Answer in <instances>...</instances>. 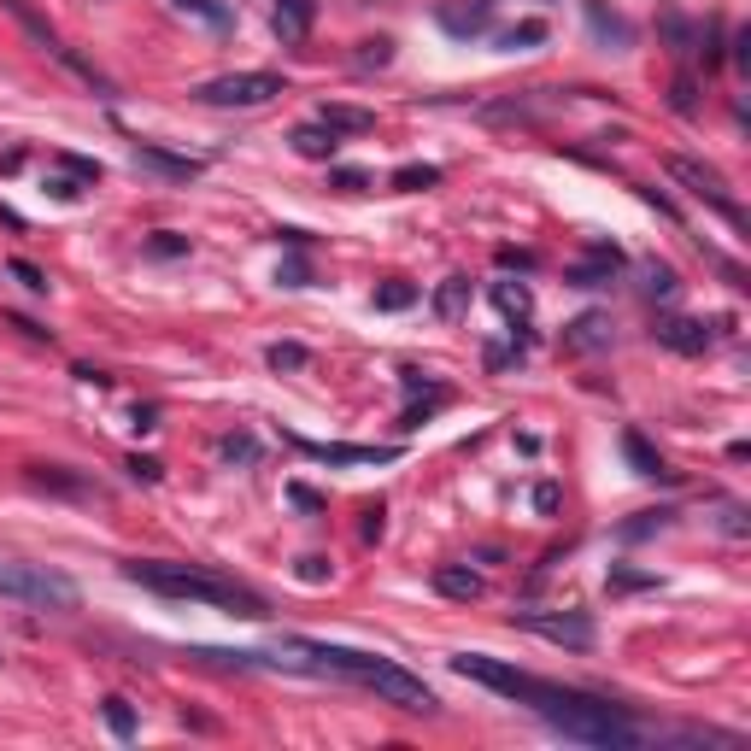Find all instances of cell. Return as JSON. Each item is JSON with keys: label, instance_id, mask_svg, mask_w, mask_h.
Segmentation results:
<instances>
[{"label": "cell", "instance_id": "42", "mask_svg": "<svg viewBox=\"0 0 751 751\" xmlns=\"http://www.w3.org/2000/svg\"><path fill=\"white\" fill-rule=\"evenodd\" d=\"M130 476L135 482H159L165 470H159V458H130Z\"/></svg>", "mask_w": 751, "mask_h": 751}, {"label": "cell", "instance_id": "7", "mask_svg": "<svg viewBox=\"0 0 751 751\" xmlns=\"http://www.w3.org/2000/svg\"><path fill=\"white\" fill-rule=\"evenodd\" d=\"M663 171H669L675 182H687V194H699L705 206H716V212L734 223V229H746V212H740V200L728 194L722 171H710V165H699V159H681V153H675V159H663Z\"/></svg>", "mask_w": 751, "mask_h": 751}, {"label": "cell", "instance_id": "39", "mask_svg": "<svg viewBox=\"0 0 751 751\" xmlns=\"http://www.w3.org/2000/svg\"><path fill=\"white\" fill-rule=\"evenodd\" d=\"M59 165H65V171H71L77 182H100V165H94V159H77V153H59Z\"/></svg>", "mask_w": 751, "mask_h": 751}, {"label": "cell", "instance_id": "14", "mask_svg": "<svg viewBox=\"0 0 751 751\" xmlns=\"http://www.w3.org/2000/svg\"><path fill=\"white\" fill-rule=\"evenodd\" d=\"M611 347V317L605 311H581L575 323H564V353H599Z\"/></svg>", "mask_w": 751, "mask_h": 751}, {"label": "cell", "instance_id": "8", "mask_svg": "<svg viewBox=\"0 0 751 751\" xmlns=\"http://www.w3.org/2000/svg\"><path fill=\"white\" fill-rule=\"evenodd\" d=\"M452 669H458L464 681H482V687H493V693H505V699H523L529 681H534V675H523V669H511V663H499V658H487V652H458Z\"/></svg>", "mask_w": 751, "mask_h": 751}, {"label": "cell", "instance_id": "13", "mask_svg": "<svg viewBox=\"0 0 751 751\" xmlns=\"http://www.w3.org/2000/svg\"><path fill=\"white\" fill-rule=\"evenodd\" d=\"M311 18H317V0H276L270 30L282 36V47H300L311 36Z\"/></svg>", "mask_w": 751, "mask_h": 751}, {"label": "cell", "instance_id": "41", "mask_svg": "<svg viewBox=\"0 0 751 751\" xmlns=\"http://www.w3.org/2000/svg\"><path fill=\"white\" fill-rule=\"evenodd\" d=\"M300 581H329V558L306 552V558H300Z\"/></svg>", "mask_w": 751, "mask_h": 751}, {"label": "cell", "instance_id": "1", "mask_svg": "<svg viewBox=\"0 0 751 751\" xmlns=\"http://www.w3.org/2000/svg\"><path fill=\"white\" fill-rule=\"evenodd\" d=\"M265 663H276V669H294V675H335V681H353V687H364V693H376V699H388V705H399V710H411V716H429V710H441L435 687H429L423 675L399 669L394 658H376V652L323 646V640H306V634H282V640L270 646Z\"/></svg>", "mask_w": 751, "mask_h": 751}, {"label": "cell", "instance_id": "40", "mask_svg": "<svg viewBox=\"0 0 751 751\" xmlns=\"http://www.w3.org/2000/svg\"><path fill=\"white\" fill-rule=\"evenodd\" d=\"M329 182H335V188H347V194H364V188H370V177H364V171H353V165L329 171Z\"/></svg>", "mask_w": 751, "mask_h": 751}, {"label": "cell", "instance_id": "18", "mask_svg": "<svg viewBox=\"0 0 751 751\" xmlns=\"http://www.w3.org/2000/svg\"><path fill=\"white\" fill-rule=\"evenodd\" d=\"M435 593H446V599H482V575L476 570H464V564H441L435 570Z\"/></svg>", "mask_w": 751, "mask_h": 751}, {"label": "cell", "instance_id": "6", "mask_svg": "<svg viewBox=\"0 0 751 751\" xmlns=\"http://www.w3.org/2000/svg\"><path fill=\"white\" fill-rule=\"evenodd\" d=\"M511 622L540 634V640H552V646H564V652H593V640H599L587 611H511Z\"/></svg>", "mask_w": 751, "mask_h": 751}, {"label": "cell", "instance_id": "29", "mask_svg": "<svg viewBox=\"0 0 751 751\" xmlns=\"http://www.w3.org/2000/svg\"><path fill=\"white\" fill-rule=\"evenodd\" d=\"M388 59H394V42H388V36H376V42H358V71H382V65H388Z\"/></svg>", "mask_w": 751, "mask_h": 751}, {"label": "cell", "instance_id": "44", "mask_svg": "<svg viewBox=\"0 0 751 751\" xmlns=\"http://www.w3.org/2000/svg\"><path fill=\"white\" fill-rule=\"evenodd\" d=\"M47 194H53V200H77V194H83V182H77V177H53V182H47Z\"/></svg>", "mask_w": 751, "mask_h": 751}, {"label": "cell", "instance_id": "20", "mask_svg": "<svg viewBox=\"0 0 751 751\" xmlns=\"http://www.w3.org/2000/svg\"><path fill=\"white\" fill-rule=\"evenodd\" d=\"M470 311V276H446L441 288H435V317L441 323H458Z\"/></svg>", "mask_w": 751, "mask_h": 751}, {"label": "cell", "instance_id": "5", "mask_svg": "<svg viewBox=\"0 0 751 751\" xmlns=\"http://www.w3.org/2000/svg\"><path fill=\"white\" fill-rule=\"evenodd\" d=\"M282 89H288V83H282L276 71H229V77L200 83L194 100H200V106H235V112H253V106H270Z\"/></svg>", "mask_w": 751, "mask_h": 751}, {"label": "cell", "instance_id": "10", "mask_svg": "<svg viewBox=\"0 0 751 751\" xmlns=\"http://www.w3.org/2000/svg\"><path fill=\"white\" fill-rule=\"evenodd\" d=\"M617 270H622V247L617 241H593L587 259L564 270V282H570V288H599V282H611Z\"/></svg>", "mask_w": 751, "mask_h": 751}, {"label": "cell", "instance_id": "36", "mask_svg": "<svg viewBox=\"0 0 751 751\" xmlns=\"http://www.w3.org/2000/svg\"><path fill=\"white\" fill-rule=\"evenodd\" d=\"M663 36L675 42V53H687V42H693V24H687L681 12H663Z\"/></svg>", "mask_w": 751, "mask_h": 751}, {"label": "cell", "instance_id": "12", "mask_svg": "<svg viewBox=\"0 0 751 751\" xmlns=\"http://www.w3.org/2000/svg\"><path fill=\"white\" fill-rule=\"evenodd\" d=\"M652 335H658V347H669V353H681V358H699L710 347V329L699 317H663Z\"/></svg>", "mask_w": 751, "mask_h": 751}, {"label": "cell", "instance_id": "15", "mask_svg": "<svg viewBox=\"0 0 751 751\" xmlns=\"http://www.w3.org/2000/svg\"><path fill=\"white\" fill-rule=\"evenodd\" d=\"M135 171H153V177H165V182H194L206 165L200 159H177L165 147H135Z\"/></svg>", "mask_w": 751, "mask_h": 751}, {"label": "cell", "instance_id": "23", "mask_svg": "<svg viewBox=\"0 0 751 751\" xmlns=\"http://www.w3.org/2000/svg\"><path fill=\"white\" fill-rule=\"evenodd\" d=\"M540 42H546V24H540V18H523V24L499 30V47H505V53H517V47H540Z\"/></svg>", "mask_w": 751, "mask_h": 751}, {"label": "cell", "instance_id": "31", "mask_svg": "<svg viewBox=\"0 0 751 751\" xmlns=\"http://www.w3.org/2000/svg\"><path fill=\"white\" fill-rule=\"evenodd\" d=\"M669 517H675V511H640L634 523H622V540H646V534L669 529Z\"/></svg>", "mask_w": 751, "mask_h": 751}, {"label": "cell", "instance_id": "46", "mask_svg": "<svg viewBox=\"0 0 751 751\" xmlns=\"http://www.w3.org/2000/svg\"><path fill=\"white\" fill-rule=\"evenodd\" d=\"M288 499H294V505H300V511H323V499H317V493H311V487H288Z\"/></svg>", "mask_w": 751, "mask_h": 751}, {"label": "cell", "instance_id": "48", "mask_svg": "<svg viewBox=\"0 0 751 751\" xmlns=\"http://www.w3.org/2000/svg\"><path fill=\"white\" fill-rule=\"evenodd\" d=\"M534 505H540V511H552V505H558V487H552V482L534 487Z\"/></svg>", "mask_w": 751, "mask_h": 751}, {"label": "cell", "instance_id": "22", "mask_svg": "<svg viewBox=\"0 0 751 751\" xmlns=\"http://www.w3.org/2000/svg\"><path fill=\"white\" fill-rule=\"evenodd\" d=\"M171 6H177V12H194V18H206L212 30H229V24H235V6H229V0H171Z\"/></svg>", "mask_w": 751, "mask_h": 751}, {"label": "cell", "instance_id": "19", "mask_svg": "<svg viewBox=\"0 0 751 751\" xmlns=\"http://www.w3.org/2000/svg\"><path fill=\"white\" fill-rule=\"evenodd\" d=\"M288 141H294V153H300V159H335V147H341V135L323 130V124H300Z\"/></svg>", "mask_w": 751, "mask_h": 751}, {"label": "cell", "instance_id": "38", "mask_svg": "<svg viewBox=\"0 0 751 751\" xmlns=\"http://www.w3.org/2000/svg\"><path fill=\"white\" fill-rule=\"evenodd\" d=\"M658 575H646V570H611V593H634V587H652Z\"/></svg>", "mask_w": 751, "mask_h": 751}, {"label": "cell", "instance_id": "17", "mask_svg": "<svg viewBox=\"0 0 751 751\" xmlns=\"http://www.w3.org/2000/svg\"><path fill=\"white\" fill-rule=\"evenodd\" d=\"M317 124H323V130H335V135H370V130H376V112H370V106H341V100H323V106H317Z\"/></svg>", "mask_w": 751, "mask_h": 751}, {"label": "cell", "instance_id": "21", "mask_svg": "<svg viewBox=\"0 0 751 751\" xmlns=\"http://www.w3.org/2000/svg\"><path fill=\"white\" fill-rule=\"evenodd\" d=\"M587 24H593V36H617V47L634 42V30L622 24L617 12H605V0H587Z\"/></svg>", "mask_w": 751, "mask_h": 751}, {"label": "cell", "instance_id": "33", "mask_svg": "<svg viewBox=\"0 0 751 751\" xmlns=\"http://www.w3.org/2000/svg\"><path fill=\"white\" fill-rule=\"evenodd\" d=\"M675 288H681V282H675V270L652 259V265H646V294H652V300H669Z\"/></svg>", "mask_w": 751, "mask_h": 751}, {"label": "cell", "instance_id": "43", "mask_svg": "<svg viewBox=\"0 0 751 751\" xmlns=\"http://www.w3.org/2000/svg\"><path fill=\"white\" fill-rule=\"evenodd\" d=\"M382 517H388L382 505H364V540H382V529H388Z\"/></svg>", "mask_w": 751, "mask_h": 751}, {"label": "cell", "instance_id": "45", "mask_svg": "<svg viewBox=\"0 0 751 751\" xmlns=\"http://www.w3.org/2000/svg\"><path fill=\"white\" fill-rule=\"evenodd\" d=\"M499 265H505V270H534V253H517V247H499Z\"/></svg>", "mask_w": 751, "mask_h": 751}, {"label": "cell", "instance_id": "4", "mask_svg": "<svg viewBox=\"0 0 751 751\" xmlns=\"http://www.w3.org/2000/svg\"><path fill=\"white\" fill-rule=\"evenodd\" d=\"M0 593L24 599V605H42V611H71L77 605V581L53 575L47 564H0Z\"/></svg>", "mask_w": 751, "mask_h": 751}, {"label": "cell", "instance_id": "37", "mask_svg": "<svg viewBox=\"0 0 751 751\" xmlns=\"http://www.w3.org/2000/svg\"><path fill=\"white\" fill-rule=\"evenodd\" d=\"M6 270H12V276H18V282L30 288V294H47V276H42V270H36V265H30V259H12V265H6Z\"/></svg>", "mask_w": 751, "mask_h": 751}, {"label": "cell", "instance_id": "47", "mask_svg": "<svg viewBox=\"0 0 751 751\" xmlns=\"http://www.w3.org/2000/svg\"><path fill=\"white\" fill-rule=\"evenodd\" d=\"M693 106H699V100H693V77H681V83H675V112H693Z\"/></svg>", "mask_w": 751, "mask_h": 751}, {"label": "cell", "instance_id": "24", "mask_svg": "<svg viewBox=\"0 0 751 751\" xmlns=\"http://www.w3.org/2000/svg\"><path fill=\"white\" fill-rule=\"evenodd\" d=\"M100 716H106V728H112L118 740H135V710H130V699H118V693H112V699L100 705Z\"/></svg>", "mask_w": 751, "mask_h": 751}, {"label": "cell", "instance_id": "26", "mask_svg": "<svg viewBox=\"0 0 751 751\" xmlns=\"http://www.w3.org/2000/svg\"><path fill=\"white\" fill-rule=\"evenodd\" d=\"M417 306V288H411V282H382V288H376V311H411Z\"/></svg>", "mask_w": 751, "mask_h": 751}, {"label": "cell", "instance_id": "11", "mask_svg": "<svg viewBox=\"0 0 751 751\" xmlns=\"http://www.w3.org/2000/svg\"><path fill=\"white\" fill-rule=\"evenodd\" d=\"M306 458H323V464H394L399 446H347V441H294Z\"/></svg>", "mask_w": 751, "mask_h": 751}, {"label": "cell", "instance_id": "35", "mask_svg": "<svg viewBox=\"0 0 751 751\" xmlns=\"http://www.w3.org/2000/svg\"><path fill=\"white\" fill-rule=\"evenodd\" d=\"M276 282H282V288H306V282H311V265L300 259V247H294V259H282V270H276Z\"/></svg>", "mask_w": 751, "mask_h": 751}, {"label": "cell", "instance_id": "9", "mask_svg": "<svg viewBox=\"0 0 751 751\" xmlns=\"http://www.w3.org/2000/svg\"><path fill=\"white\" fill-rule=\"evenodd\" d=\"M435 24H441L446 36H458V42H470V36H487V24H493V0H446L441 12H435Z\"/></svg>", "mask_w": 751, "mask_h": 751}, {"label": "cell", "instance_id": "25", "mask_svg": "<svg viewBox=\"0 0 751 751\" xmlns=\"http://www.w3.org/2000/svg\"><path fill=\"white\" fill-rule=\"evenodd\" d=\"M493 306L523 323V317H529V288H523V282H517V288H511V282H493Z\"/></svg>", "mask_w": 751, "mask_h": 751}, {"label": "cell", "instance_id": "16", "mask_svg": "<svg viewBox=\"0 0 751 751\" xmlns=\"http://www.w3.org/2000/svg\"><path fill=\"white\" fill-rule=\"evenodd\" d=\"M622 458L634 464V476H646V482H675V470L658 458V446L646 441L640 429H622Z\"/></svg>", "mask_w": 751, "mask_h": 751}, {"label": "cell", "instance_id": "32", "mask_svg": "<svg viewBox=\"0 0 751 751\" xmlns=\"http://www.w3.org/2000/svg\"><path fill=\"white\" fill-rule=\"evenodd\" d=\"M435 182H441L435 165H399L394 171V188H405V194H411V188H435Z\"/></svg>", "mask_w": 751, "mask_h": 751}, {"label": "cell", "instance_id": "30", "mask_svg": "<svg viewBox=\"0 0 751 751\" xmlns=\"http://www.w3.org/2000/svg\"><path fill=\"white\" fill-rule=\"evenodd\" d=\"M6 12H18V18H24V30H30V36H36L42 47H53V53H59L53 30H47V18H36V12H30V0H6Z\"/></svg>", "mask_w": 751, "mask_h": 751}, {"label": "cell", "instance_id": "28", "mask_svg": "<svg viewBox=\"0 0 751 751\" xmlns=\"http://www.w3.org/2000/svg\"><path fill=\"white\" fill-rule=\"evenodd\" d=\"M265 358H270V370H306V364H311V353L300 347V341H276Z\"/></svg>", "mask_w": 751, "mask_h": 751}, {"label": "cell", "instance_id": "34", "mask_svg": "<svg viewBox=\"0 0 751 751\" xmlns=\"http://www.w3.org/2000/svg\"><path fill=\"white\" fill-rule=\"evenodd\" d=\"M147 253H153V259H182V253H188V235H171V229H159V235L147 241Z\"/></svg>", "mask_w": 751, "mask_h": 751}, {"label": "cell", "instance_id": "27", "mask_svg": "<svg viewBox=\"0 0 751 751\" xmlns=\"http://www.w3.org/2000/svg\"><path fill=\"white\" fill-rule=\"evenodd\" d=\"M218 458H229V464H259V441H253V435H223Z\"/></svg>", "mask_w": 751, "mask_h": 751}, {"label": "cell", "instance_id": "2", "mask_svg": "<svg viewBox=\"0 0 751 751\" xmlns=\"http://www.w3.org/2000/svg\"><path fill=\"white\" fill-rule=\"evenodd\" d=\"M523 705L546 722V728H558L564 740H581V746H599V751H628L640 746V728H634V716L611 699H599V693H581V687H558V681H529V693H523Z\"/></svg>", "mask_w": 751, "mask_h": 751}, {"label": "cell", "instance_id": "3", "mask_svg": "<svg viewBox=\"0 0 751 751\" xmlns=\"http://www.w3.org/2000/svg\"><path fill=\"white\" fill-rule=\"evenodd\" d=\"M135 587H147V593H165V599H200V605H218L229 617H265V599L253 593V587H241V581H229V575L206 570V564H165V558H135L124 564Z\"/></svg>", "mask_w": 751, "mask_h": 751}]
</instances>
